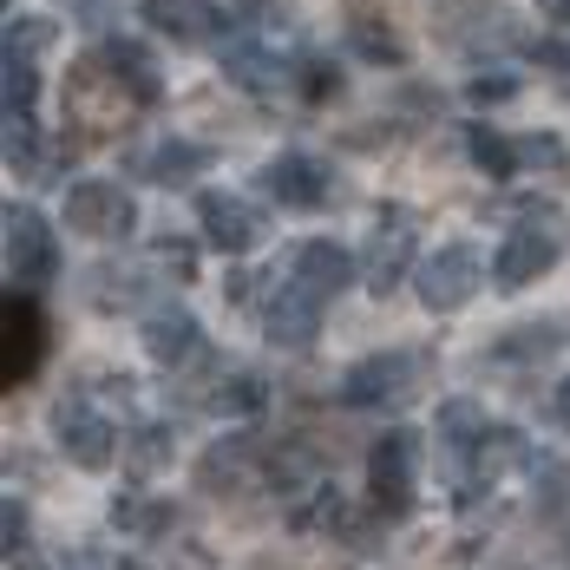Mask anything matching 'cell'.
<instances>
[{
  "label": "cell",
  "mask_w": 570,
  "mask_h": 570,
  "mask_svg": "<svg viewBox=\"0 0 570 570\" xmlns=\"http://www.w3.org/2000/svg\"><path fill=\"white\" fill-rule=\"evenodd\" d=\"M479 283H485V269H479V249H472V243H446V249H433V256L413 269V295H420L426 315L465 308V302L479 295Z\"/></svg>",
  "instance_id": "1"
},
{
  "label": "cell",
  "mask_w": 570,
  "mask_h": 570,
  "mask_svg": "<svg viewBox=\"0 0 570 570\" xmlns=\"http://www.w3.org/2000/svg\"><path fill=\"white\" fill-rule=\"evenodd\" d=\"M0 229H7V283H20V288L53 283V269H59L53 224L33 204H7V224Z\"/></svg>",
  "instance_id": "2"
},
{
  "label": "cell",
  "mask_w": 570,
  "mask_h": 570,
  "mask_svg": "<svg viewBox=\"0 0 570 570\" xmlns=\"http://www.w3.org/2000/svg\"><path fill=\"white\" fill-rule=\"evenodd\" d=\"M66 224L79 229V236L112 243V236H131L138 229V204H131V190H118L106 177H79L66 190Z\"/></svg>",
  "instance_id": "3"
},
{
  "label": "cell",
  "mask_w": 570,
  "mask_h": 570,
  "mask_svg": "<svg viewBox=\"0 0 570 570\" xmlns=\"http://www.w3.org/2000/svg\"><path fill=\"white\" fill-rule=\"evenodd\" d=\"M0 381L7 387H20L33 367H40V354H47V322H40V308H33V295L27 288H7V308H0Z\"/></svg>",
  "instance_id": "4"
},
{
  "label": "cell",
  "mask_w": 570,
  "mask_h": 570,
  "mask_svg": "<svg viewBox=\"0 0 570 570\" xmlns=\"http://www.w3.org/2000/svg\"><path fill=\"white\" fill-rule=\"evenodd\" d=\"M138 20H151L171 47H217L229 33V7L217 0H138Z\"/></svg>",
  "instance_id": "5"
},
{
  "label": "cell",
  "mask_w": 570,
  "mask_h": 570,
  "mask_svg": "<svg viewBox=\"0 0 570 570\" xmlns=\"http://www.w3.org/2000/svg\"><path fill=\"white\" fill-rule=\"evenodd\" d=\"M53 433H59V453L72 459V465H86V472H106L118 459V426L99 406H86V400H66V406H59Z\"/></svg>",
  "instance_id": "6"
},
{
  "label": "cell",
  "mask_w": 570,
  "mask_h": 570,
  "mask_svg": "<svg viewBox=\"0 0 570 570\" xmlns=\"http://www.w3.org/2000/svg\"><path fill=\"white\" fill-rule=\"evenodd\" d=\"M197 229H204L210 249L249 256V249L263 243V210L243 204V197H229V190H204V197H197Z\"/></svg>",
  "instance_id": "7"
},
{
  "label": "cell",
  "mask_w": 570,
  "mask_h": 570,
  "mask_svg": "<svg viewBox=\"0 0 570 570\" xmlns=\"http://www.w3.org/2000/svg\"><path fill=\"white\" fill-rule=\"evenodd\" d=\"M420 381V361L413 354H374V361H354L342 381V400L347 406H394V400L413 394Z\"/></svg>",
  "instance_id": "8"
},
{
  "label": "cell",
  "mask_w": 570,
  "mask_h": 570,
  "mask_svg": "<svg viewBox=\"0 0 570 570\" xmlns=\"http://www.w3.org/2000/svg\"><path fill=\"white\" fill-rule=\"evenodd\" d=\"M413 465H420V440L413 433H387L367 453V485H374V505L381 512H406L413 505Z\"/></svg>",
  "instance_id": "9"
},
{
  "label": "cell",
  "mask_w": 570,
  "mask_h": 570,
  "mask_svg": "<svg viewBox=\"0 0 570 570\" xmlns=\"http://www.w3.org/2000/svg\"><path fill=\"white\" fill-rule=\"evenodd\" d=\"M406 269H420L413 263V224H406V210H381L374 236H367V288L387 295Z\"/></svg>",
  "instance_id": "10"
},
{
  "label": "cell",
  "mask_w": 570,
  "mask_h": 570,
  "mask_svg": "<svg viewBox=\"0 0 570 570\" xmlns=\"http://www.w3.org/2000/svg\"><path fill=\"white\" fill-rule=\"evenodd\" d=\"M263 190L288 210H315V204H328V165H315L302 151H283V158L263 165Z\"/></svg>",
  "instance_id": "11"
},
{
  "label": "cell",
  "mask_w": 570,
  "mask_h": 570,
  "mask_svg": "<svg viewBox=\"0 0 570 570\" xmlns=\"http://www.w3.org/2000/svg\"><path fill=\"white\" fill-rule=\"evenodd\" d=\"M263 322H269V342L308 347V342H315V328H322V295H315V288H302V283H276L269 308H263Z\"/></svg>",
  "instance_id": "12"
},
{
  "label": "cell",
  "mask_w": 570,
  "mask_h": 570,
  "mask_svg": "<svg viewBox=\"0 0 570 570\" xmlns=\"http://www.w3.org/2000/svg\"><path fill=\"white\" fill-rule=\"evenodd\" d=\"M551 263H558V243H551V236H538V229H512L505 249H499V263H492V283L499 288H524V283H538Z\"/></svg>",
  "instance_id": "13"
},
{
  "label": "cell",
  "mask_w": 570,
  "mask_h": 570,
  "mask_svg": "<svg viewBox=\"0 0 570 570\" xmlns=\"http://www.w3.org/2000/svg\"><path fill=\"white\" fill-rule=\"evenodd\" d=\"M295 283L315 288L322 302H335V295L354 283V256H347L342 243H322V236H315V243H302V249H295Z\"/></svg>",
  "instance_id": "14"
},
{
  "label": "cell",
  "mask_w": 570,
  "mask_h": 570,
  "mask_svg": "<svg viewBox=\"0 0 570 570\" xmlns=\"http://www.w3.org/2000/svg\"><path fill=\"white\" fill-rule=\"evenodd\" d=\"M145 354H151V361H165V367L190 361V354H197V322H190L184 308L151 315V322H145Z\"/></svg>",
  "instance_id": "15"
},
{
  "label": "cell",
  "mask_w": 570,
  "mask_h": 570,
  "mask_svg": "<svg viewBox=\"0 0 570 570\" xmlns=\"http://www.w3.org/2000/svg\"><path fill=\"white\" fill-rule=\"evenodd\" d=\"M33 92H40L33 53H7V66H0V106H7V118H33Z\"/></svg>",
  "instance_id": "16"
},
{
  "label": "cell",
  "mask_w": 570,
  "mask_h": 570,
  "mask_svg": "<svg viewBox=\"0 0 570 570\" xmlns=\"http://www.w3.org/2000/svg\"><path fill=\"white\" fill-rule=\"evenodd\" d=\"M465 151H472V165L485 177H518V145L499 138L492 125H465Z\"/></svg>",
  "instance_id": "17"
},
{
  "label": "cell",
  "mask_w": 570,
  "mask_h": 570,
  "mask_svg": "<svg viewBox=\"0 0 570 570\" xmlns=\"http://www.w3.org/2000/svg\"><path fill=\"white\" fill-rule=\"evenodd\" d=\"M210 165V145H190V138H171V145H158L151 151V165L145 171L158 177V184H184L190 171H204Z\"/></svg>",
  "instance_id": "18"
},
{
  "label": "cell",
  "mask_w": 570,
  "mask_h": 570,
  "mask_svg": "<svg viewBox=\"0 0 570 570\" xmlns=\"http://www.w3.org/2000/svg\"><path fill=\"white\" fill-rule=\"evenodd\" d=\"M99 59H106V66H118V79H131V92H138V99H158V72H151V59L138 53L131 40H112Z\"/></svg>",
  "instance_id": "19"
},
{
  "label": "cell",
  "mask_w": 570,
  "mask_h": 570,
  "mask_svg": "<svg viewBox=\"0 0 570 570\" xmlns=\"http://www.w3.org/2000/svg\"><path fill=\"white\" fill-rule=\"evenodd\" d=\"M440 426H446V440H453V446L485 440V413H479L472 400H446V406H440Z\"/></svg>",
  "instance_id": "20"
},
{
  "label": "cell",
  "mask_w": 570,
  "mask_h": 570,
  "mask_svg": "<svg viewBox=\"0 0 570 570\" xmlns=\"http://www.w3.org/2000/svg\"><path fill=\"white\" fill-rule=\"evenodd\" d=\"M295 72H302V79H295V86H302V99H335V92H342V72H335V66H322V59H302Z\"/></svg>",
  "instance_id": "21"
},
{
  "label": "cell",
  "mask_w": 570,
  "mask_h": 570,
  "mask_svg": "<svg viewBox=\"0 0 570 570\" xmlns=\"http://www.w3.org/2000/svg\"><path fill=\"white\" fill-rule=\"evenodd\" d=\"M518 165H551V171H564L570 151L558 138H524V145H518Z\"/></svg>",
  "instance_id": "22"
},
{
  "label": "cell",
  "mask_w": 570,
  "mask_h": 570,
  "mask_svg": "<svg viewBox=\"0 0 570 570\" xmlns=\"http://www.w3.org/2000/svg\"><path fill=\"white\" fill-rule=\"evenodd\" d=\"M217 406H229V413H249V406H263V387H256L249 374H236V381H229V394H217Z\"/></svg>",
  "instance_id": "23"
},
{
  "label": "cell",
  "mask_w": 570,
  "mask_h": 570,
  "mask_svg": "<svg viewBox=\"0 0 570 570\" xmlns=\"http://www.w3.org/2000/svg\"><path fill=\"white\" fill-rule=\"evenodd\" d=\"M354 40H361V53L400 59V40H394V33H374V27H367V20H354Z\"/></svg>",
  "instance_id": "24"
},
{
  "label": "cell",
  "mask_w": 570,
  "mask_h": 570,
  "mask_svg": "<svg viewBox=\"0 0 570 570\" xmlns=\"http://www.w3.org/2000/svg\"><path fill=\"white\" fill-rule=\"evenodd\" d=\"M465 92H472L479 106H499V99H512V92H518V79H472Z\"/></svg>",
  "instance_id": "25"
},
{
  "label": "cell",
  "mask_w": 570,
  "mask_h": 570,
  "mask_svg": "<svg viewBox=\"0 0 570 570\" xmlns=\"http://www.w3.org/2000/svg\"><path fill=\"white\" fill-rule=\"evenodd\" d=\"M0 531H7V558H13V551H20V531H27V512H20L13 499L0 505Z\"/></svg>",
  "instance_id": "26"
},
{
  "label": "cell",
  "mask_w": 570,
  "mask_h": 570,
  "mask_svg": "<svg viewBox=\"0 0 570 570\" xmlns=\"http://www.w3.org/2000/svg\"><path fill=\"white\" fill-rule=\"evenodd\" d=\"M538 13H544L551 27H570V0H538Z\"/></svg>",
  "instance_id": "27"
},
{
  "label": "cell",
  "mask_w": 570,
  "mask_h": 570,
  "mask_svg": "<svg viewBox=\"0 0 570 570\" xmlns=\"http://www.w3.org/2000/svg\"><path fill=\"white\" fill-rule=\"evenodd\" d=\"M558 420H564V426H570V381H564V387H558Z\"/></svg>",
  "instance_id": "28"
}]
</instances>
